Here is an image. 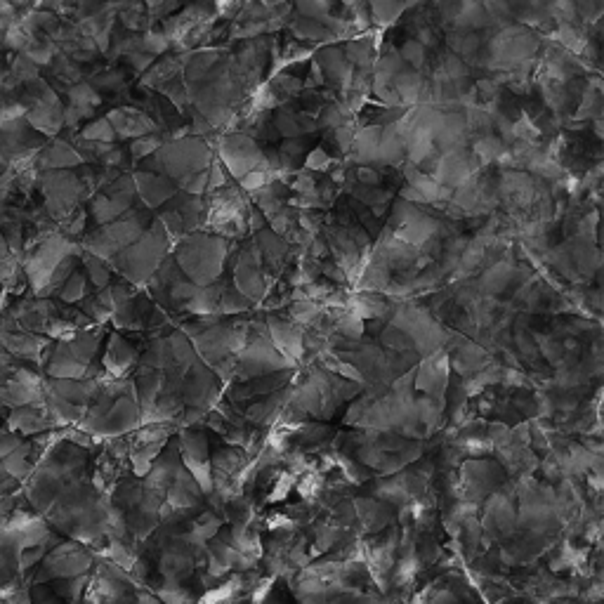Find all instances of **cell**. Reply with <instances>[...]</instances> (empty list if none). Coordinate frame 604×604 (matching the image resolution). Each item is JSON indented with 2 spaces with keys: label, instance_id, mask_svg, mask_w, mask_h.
Returning a JSON list of instances; mask_svg holds the SVG:
<instances>
[{
  "label": "cell",
  "instance_id": "27",
  "mask_svg": "<svg viewBox=\"0 0 604 604\" xmlns=\"http://www.w3.org/2000/svg\"><path fill=\"white\" fill-rule=\"evenodd\" d=\"M512 277H515V267H512L510 262H496V265L484 274L482 286L487 293H501L510 286Z\"/></svg>",
  "mask_w": 604,
  "mask_h": 604
},
{
  "label": "cell",
  "instance_id": "19",
  "mask_svg": "<svg viewBox=\"0 0 604 604\" xmlns=\"http://www.w3.org/2000/svg\"><path fill=\"white\" fill-rule=\"evenodd\" d=\"M81 312L97 326L111 321V317H114V298H111L109 286L97 288V291L90 293L88 298L81 302Z\"/></svg>",
  "mask_w": 604,
  "mask_h": 604
},
{
  "label": "cell",
  "instance_id": "10",
  "mask_svg": "<svg viewBox=\"0 0 604 604\" xmlns=\"http://www.w3.org/2000/svg\"><path fill=\"white\" fill-rule=\"evenodd\" d=\"M267 331L269 338L277 350L284 354L286 359H291L293 364H300L305 359V343H302V328L298 324H293L291 319H281L274 317V314H267Z\"/></svg>",
  "mask_w": 604,
  "mask_h": 604
},
{
  "label": "cell",
  "instance_id": "38",
  "mask_svg": "<svg viewBox=\"0 0 604 604\" xmlns=\"http://www.w3.org/2000/svg\"><path fill=\"white\" fill-rule=\"evenodd\" d=\"M357 180L359 185H366V187H378L380 182V173L376 168H369V166H361L357 170Z\"/></svg>",
  "mask_w": 604,
  "mask_h": 604
},
{
  "label": "cell",
  "instance_id": "40",
  "mask_svg": "<svg viewBox=\"0 0 604 604\" xmlns=\"http://www.w3.org/2000/svg\"><path fill=\"white\" fill-rule=\"evenodd\" d=\"M222 3H225V0H215V5H218V8H222ZM227 5H241L239 0H227Z\"/></svg>",
  "mask_w": 604,
  "mask_h": 604
},
{
  "label": "cell",
  "instance_id": "37",
  "mask_svg": "<svg viewBox=\"0 0 604 604\" xmlns=\"http://www.w3.org/2000/svg\"><path fill=\"white\" fill-rule=\"evenodd\" d=\"M328 166H331V156H328V151L321 147L312 149L310 156H307V161H305L307 170H326Z\"/></svg>",
  "mask_w": 604,
  "mask_h": 604
},
{
  "label": "cell",
  "instance_id": "34",
  "mask_svg": "<svg viewBox=\"0 0 604 604\" xmlns=\"http://www.w3.org/2000/svg\"><path fill=\"white\" fill-rule=\"evenodd\" d=\"M557 38L567 45V50H574V52H581L583 48H586V38H583L579 31L574 29L571 24H562L560 29H557Z\"/></svg>",
  "mask_w": 604,
  "mask_h": 604
},
{
  "label": "cell",
  "instance_id": "12",
  "mask_svg": "<svg viewBox=\"0 0 604 604\" xmlns=\"http://www.w3.org/2000/svg\"><path fill=\"white\" fill-rule=\"evenodd\" d=\"M8 428L19 432V435H43L57 428V423L52 420L50 411L45 409L43 402L17 406L10 411L8 416Z\"/></svg>",
  "mask_w": 604,
  "mask_h": 604
},
{
  "label": "cell",
  "instance_id": "25",
  "mask_svg": "<svg viewBox=\"0 0 604 604\" xmlns=\"http://www.w3.org/2000/svg\"><path fill=\"white\" fill-rule=\"evenodd\" d=\"M291 31L295 38H300V41H331L333 38L331 31H328V26L324 22H319V19H307V17L295 19L291 24Z\"/></svg>",
  "mask_w": 604,
  "mask_h": 604
},
{
  "label": "cell",
  "instance_id": "23",
  "mask_svg": "<svg viewBox=\"0 0 604 604\" xmlns=\"http://www.w3.org/2000/svg\"><path fill=\"white\" fill-rule=\"evenodd\" d=\"M88 583H90V574H81V576H71V579L50 581V588H52V593L59 597V600L78 604L83 600Z\"/></svg>",
  "mask_w": 604,
  "mask_h": 604
},
{
  "label": "cell",
  "instance_id": "13",
  "mask_svg": "<svg viewBox=\"0 0 604 604\" xmlns=\"http://www.w3.org/2000/svg\"><path fill=\"white\" fill-rule=\"evenodd\" d=\"M135 189L142 196L144 206L147 208H161L163 203H168L175 196V182L170 177L161 173H135Z\"/></svg>",
  "mask_w": 604,
  "mask_h": 604
},
{
  "label": "cell",
  "instance_id": "7",
  "mask_svg": "<svg viewBox=\"0 0 604 604\" xmlns=\"http://www.w3.org/2000/svg\"><path fill=\"white\" fill-rule=\"evenodd\" d=\"M220 161L234 177H244L255 168H269L258 142L246 133H232L220 140Z\"/></svg>",
  "mask_w": 604,
  "mask_h": 604
},
{
  "label": "cell",
  "instance_id": "20",
  "mask_svg": "<svg viewBox=\"0 0 604 604\" xmlns=\"http://www.w3.org/2000/svg\"><path fill=\"white\" fill-rule=\"evenodd\" d=\"M38 154H41V159L36 163L45 170H64L83 161V156L74 151V147H69L67 142H55L50 149H41Z\"/></svg>",
  "mask_w": 604,
  "mask_h": 604
},
{
  "label": "cell",
  "instance_id": "36",
  "mask_svg": "<svg viewBox=\"0 0 604 604\" xmlns=\"http://www.w3.org/2000/svg\"><path fill=\"white\" fill-rule=\"evenodd\" d=\"M354 140V126L352 123H345V126L333 128V142L338 144L340 151H350Z\"/></svg>",
  "mask_w": 604,
  "mask_h": 604
},
{
  "label": "cell",
  "instance_id": "5",
  "mask_svg": "<svg viewBox=\"0 0 604 604\" xmlns=\"http://www.w3.org/2000/svg\"><path fill=\"white\" fill-rule=\"evenodd\" d=\"M93 567V557L78 546L76 541L57 543V548L48 550V555L43 557L41 564L36 567V579L31 581L34 586L38 583H50L57 579H71V576L88 574Z\"/></svg>",
  "mask_w": 604,
  "mask_h": 604
},
{
  "label": "cell",
  "instance_id": "41",
  "mask_svg": "<svg viewBox=\"0 0 604 604\" xmlns=\"http://www.w3.org/2000/svg\"><path fill=\"white\" fill-rule=\"evenodd\" d=\"M423 3V0H404V8H413V5Z\"/></svg>",
  "mask_w": 604,
  "mask_h": 604
},
{
  "label": "cell",
  "instance_id": "14",
  "mask_svg": "<svg viewBox=\"0 0 604 604\" xmlns=\"http://www.w3.org/2000/svg\"><path fill=\"white\" fill-rule=\"evenodd\" d=\"M463 472H465V487H468V494L472 501H479V498L489 496L498 484L496 475H501V470H498L496 465H491L489 461H470L463 468Z\"/></svg>",
  "mask_w": 604,
  "mask_h": 604
},
{
  "label": "cell",
  "instance_id": "15",
  "mask_svg": "<svg viewBox=\"0 0 604 604\" xmlns=\"http://www.w3.org/2000/svg\"><path fill=\"white\" fill-rule=\"evenodd\" d=\"M109 123L114 126V133L121 137H142L156 130L154 121L135 109H116L109 114Z\"/></svg>",
  "mask_w": 604,
  "mask_h": 604
},
{
  "label": "cell",
  "instance_id": "6",
  "mask_svg": "<svg viewBox=\"0 0 604 604\" xmlns=\"http://www.w3.org/2000/svg\"><path fill=\"white\" fill-rule=\"evenodd\" d=\"M180 456L185 468L192 472L203 494H213V475H210V439L208 432L196 428H180L177 432Z\"/></svg>",
  "mask_w": 604,
  "mask_h": 604
},
{
  "label": "cell",
  "instance_id": "22",
  "mask_svg": "<svg viewBox=\"0 0 604 604\" xmlns=\"http://www.w3.org/2000/svg\"><path fill=\"white\" fill-rule=\"evenodd\" d=\"M343 52H345L347 62H350L354 69L366 71L376 64V43H373L369 36L354 38V41L345 45Z\"/></svg>",
  "mask_w": 604,
  "mask_h": 604
},
{
  "label": "cell",
  "instance_id": "28",
  "mask_svg": "<svg viewBox=\"0 0 604 604\" xmlns=\"http://www.w3.org/2000/svg\"><path fill=\"white\" fill-rule=\"evenodd\" d=\"M404 10V0H371V12L378 24L397 22Z\"/></svg>",
  "mask_w": 604,
  "mask_h": 604
},
{
  "label": "cell",
  "instance_id": "4",
  "mask_svg": "<svg viewBox=\"0 0 604 604\" xmlns=\"http://www.w3.org/2000/svg\"><path fill=\"white\" fill-rule=\"evenodd\" d=\"M151 225V218L147 210H128L126 215L114 222H107V225H100L93 234L85 236L83 248L88 253L97 255L102 260H111L114 255L137 241L142 236L144 229Z\"/></svg>",
  "mask_w": 604,
  "mask_h": 604
},
{
  "label": "cell",
  "instance_id": "32",
  "mask_svg": "<svg viewBox=\"0 0 604 604\" xmlns=\"http://www.w3.org/2000/svg\"><path fill=\"white\" fill-rule=\"evenodd\" d=\"M161 144L163 142L159 140V137H156V133L142 135V137H137L133 144H130V156H133V159H137V161H142V159H147V156L154 154V151L159 149Z\"/></svg>",
  "mask_w": 604,
  "mask_h": 604
},
{
  "label": "cell",
  "instance_id": "30",
  "mask_svg": "<svg viewBox=\"0 0 604 604\" xmlns=\"http://www.w3.org/2000/svg\"><path fill=\"white\" fill-rule=\"evenodd\" d=\"M428 52H425V45L418 41V38H409V41H406L402 48H399V57L404 59V64L406 67H411V69H416V71H420L425 67V62H428Z\"/></svg>",
  "mask_w": 604,
  "mask_h": 604
},
{
  "label": "cell",
  "instance_id": "9",
  "mask_svg": "<svg viewBox=\"0 0 604 604\" xmlns=\"http://www.w3.org/2000/svg\"><path fill=\"white\" fill-rule=\"evenodd\" d=\"M137 359H140V350L123 333H111L102 354L104 371L114 378H128V373L135 371Z\"/></svg>",
  "mask_w": 604,
  "mask_h": 604
},
{
  "label": "cell",
  "instance_id": "35",
  "mask_svg": "<svg viewBox=\"0 0 604 604\" xmlns=\"http://www.w3.org/2000/svg\"><path fill=\"white\" fill-rule=\"evenodd\" d=\"M22 444H24V439H22V435H19V432L10 430V428L0 432V461H3L5 456H10V453Z\"/></svg>",
  "mask_w": 604,
  "mask_h": 604
},
{
  "label": "cell",
  "instance_id": "26",
  "mask_svg": "<svg viewBox=\"0 0 604 604\" xmlns=\"http://www.w3.org/2000/svg\"><path fill=\"white\" fill-rule=\"evenodd\" d=\"M505 154L503 151V140L496 135H482L479 140L472 144V156L479 161V166H487L491 161H498Z\"/></svg>",
  "mask_w": 604,
  "mask_h": 604
},
{
  "label": "cell",
  "instance_id": "16",
  "mask_svg": "<svg viewBox=\"0 0 604 604\" xmlns=\"http://www.w3.org/2000/svg\"><path fill=\"white\" fill-rule=\"evenodd\" d=\"M357 512H359L361 527H364V531H369V534H380V531L392 522V517H395L390 503H378V501H371V498L357 501Z\"/></svg>",
  "mask_w": 604,
  "mask_h": 604
},
{
  "label": "cell",
  "instance_id": "8",
  "mask_svg": "<svg viewBox=\"0 0 604 604\" xmlns=\"http://www.w3.org/2000/svg\"><path fill=\"white\" fill-rule=\"evenodd\" d=\"M140 425H142V411H140V404H137L135 387H133V390L123 392V395L116 399L114 406H111V409L97 420L93 428L88 430V435L121 437V435H128L130 430L140 428Z\"/></svg>",
  "mask_w": 604,
  "mask_h": 604
},
{
  "label": "cell",
  "instance_id": "31",
  "mask_svg": "<svg viewBox=\"0 0 604 604\" xmlns=\"http://www.w3.org/2000/svg\"><path fill=\"white\" fill-rule=\"evenodd\" d=\"M295 5H298L300 15L307 19H319V22H324V19L331 15V0H295Z\"/></svg>",
  "mask_w": 604,
  "mask_h": 604
},
{
  "label": "cell",
  "instance_id": "1",
  "mask_svg": "<svg viewBox=\"0 0 604 604\" xmlns=\"http://www.w3.org/2000/svg\"><path fill=\"white\" fill-rule=\"evenodd\" d=\"M229 244L220 234H187L180 239L175 262L196 286L215 284L225 272Z\"/></svg>",
  "mask_w": 604,
  "mask_h": 604
},
{
  "label": "cell",
  "instance_id": "17",
  "mask_svg": "<svg viewBox=\"0 0 604 604\" xmlns=\"http://www.w3.org/2000/svg\"><path fill=\"white\" fill-rule=\"evenodd\" d=\"M423 76L420 71L404 67L399 74L392 78V88H395V95L402 107H416V102L420 100V93H423Z\"/></svg>",
  "mask_w": 604,
  "mask_h": 604
},
{
  "label": "cell",
  "instance_id": "29",
  "mask_svg": "<svg viewBox=\"0 0 604 604\" xmlns=\"http://www.w3.org/2000/svg\"><path fill=\"white\" fill-rule=\"evenodd\" d=\"M352 118V111L345 107V102H333L328 104V107L321 109V116H319V128H338V126H345V123H350Z\"/></svg>",
  "mask_w": 604,
  "mask_h": 604
},
{
  "label": "cell",
  "instance_id": "18",
  "mask_svg": "<svg viewBox=\"0 0 604 604\" xmlns=\"http://www.w3.org/2000/svg\"><path fill=\"white\" fill-rule=\"evenodd\" d=\"M380 133H383V128H380V126H364L359 130V133H354V140H352V147H350L352 159L359 161L361 166L376 163Z\"/></svg>",
  "mask_w": 604,
  "mask_h": 604
},
{
  "label": "cell",
  "instance_id": "33",
  "mask_svg": "<svg viewBox=\"0 0 604 604\" xmlns=\"http://www.w3.org/2000/svg\"><path fill=\"white\" fill-rule=\"evenodd\" d=\"M85 140H95V142H114V126L109 123V118H102V121L90 123L88 128L83 130Z\"/></svg>",
  "mask_w": 604,
  "mask_h": 604
},
{
  "label": "cell",
  "instance_id": "11",
  "mask_svg": "<svg viewBox=\"0 0 604 604\" xmlns=\"http://www.w3.org/2000/svg\"><path fill=\"white\" fill-rule=\"evenodd\" d=\"M248 463L246 451H241L239 446L225 444L215 451V456L210 458V475H213V491H220L225 494L227 484L244 470V465Z\"/></svg>",
  "mask_w": 604,
  "mask_h": 604
},
{
  "label": "cell",
  "instance_id": "21",
  "mask_svg": "<svg viewBox=\"0 0 604 604\" xmlns=\"http://www.w3.org/2000/svg\"><path fill=\"white\" fill-rule=\"evenodd\" d=\"M93 291L95 288H93V284H90L85 269H76V272L71 274L67 281H64L62 288H59L55 295L64 302V305H76V302H83Z\"/></svg>",
  "mask_w": 604,
  "mask_h": 604
},
{
  "label": "cell",
  "instance_id": "24",
  "mask_svg": "<svg viewBox=\"0 0 604 604\" xmlns=\"http://www.w3.org/2000/svg\"><path fill=\"white\" fill-rule=\"evenodd\" d=\"M253 307V300H248L239 288L234 286V281H227L222 284V293H220V307L218 314H244Z\"/></svg>",
  "mask_w": 604,
  "mask_h": 604
},
{
  "label": "cell",
  "instance_id": "3",
  "mask_svg": "<svg viewBox=\"0 0 604 604\" xmlns=\"http://www.w3.org/2000/svg\"><path fill=\"white\" fill-rule=\"evenodd\" d=\"M213 163V154L210 147L201 137H187V140H173L168 144H161L154 151V156L142 159V168H154V173H161L170 177L173 182L185 180L187 175L199 173V170L210 168Z\"/></svg>",
  "mask_w": 604,
  "mask_h": 604
},
{
  "label": "cell",
  "instance_id": "42",
  "mask_svg": "<svg viewBox=\"0 0 604 604\" xmlns=\"http://www.w3.org/2000/svg\"><path fill=\"white\" fill-rule=\"evenodd\" d=\"M343 3H347V5H357V0H343Z\"/></svg>",
  "mask_w": 604,
  "mask_h": 604
},
{
  "label": "cell",
  "instance_id": "39",
  "mask_svg": "<svg viewBox=\"0 0 604 604\" xmlns=\"http://www.w3.org/2000/svg\"><path fill=\"white\" fill-rule=\"evenodd\" d=\"M5 604H34V597L29 595V590L24 586H17L10 590V597L5 600Z\"/></svg>",
  "mask_w": 604,
  "mask_h": 604
},
{
  "label": "cell",
  "instance_id": "2",
  "mask_svg": "<svg viewBox=\"0 0 604 604\" xmlns=\"http://www.w3.org/2000/svg\"><path fill=\"white\" fill-rule=\"evenodd\" d=\"M168 244H170V236L166 229H163L161 222L156 220L144 229L140 239L133 241L126 251L114 255V258L109 260V265L111 269H116L123 279L142 286L147 284L151 274L159 269L163 258L168 255Z\"/></svg>",
  "mask_w": 604,
  "mask_h": 604
}]
</instances>
